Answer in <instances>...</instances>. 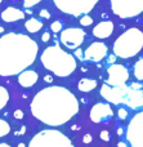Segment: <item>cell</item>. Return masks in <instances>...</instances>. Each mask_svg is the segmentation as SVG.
<instances>
[{
    "instance_id": "obj_1",
    "label": "cell",
    "mask_w": 143,
    "mask_h": 147,
    "mask_svg": "<svg viewBox=\"0 0 143 147\" xmlns=\"http://www.w3.org/2000/svg\"><path fill=\"white\" fill-rule=\"evenodd\" d=\"M75 94L61 85H52L39 90L30 105L31 114L49 127H61L79 112Z\"/></svg>"
},
{
    "instance_id": "obj_2",
    "label": "cell",
    "mask_w": 143,
    "mask_h": 147,
    "mask_svg": "<svg viewBox=\"0 0 143 147\" xmlns=\"http://www.w3.org/2000/svg\"><path fill=\"white\" fill-rule=\"evenodd\" d=\"M39 45L32 38L9 32L0 38V76L19 75L35 62Z\"/></svg>"
},
{
    "instance_id": "obj_3",
    "label": "cell",
    "mask_w": 143,
    "mask_h": 147,
    "mask_svg": "<svg viewBox=\"0 0 143 147\" xmlns=\"http://www.w3.org/2000/svg\"><path fill=\"white\" fill-rule=\"evenodd\" d=\"M40 61L48 71L59 78L70 76L77 67L75 56L64 51L58 44L46 47L40 56Z\"/></svg>"
},
{
    "instance_id": "obj_4",
    "label": "cell",
    "mask_w": 143,
    "mask_h": 147,
    "mask_svg": "<svg viewBox=\"0 0 143 147\" xmlns=\"http://www.w3.org/2000/svg\"><path fill=\"white\" fill-rule=\"evenodd\" d=\"M101 96L112 105H124L132 110L143 109V89L137 90L130 86H110L103 84L101 86Z\"/></svg>"
},
{
    "instance_id": "obj_5",
    "label": "cell",
    "mask_w": 143,
    "mask_h": 147,
    "mask_svg": "<svg viewBox=\"0 0 143 147\" xmlns=\"http://www.w3.org/2000/svg\"><path fill=\"white\" fill-rule=\"evenodd\" d=\"M143 49V31L138 27H130L124 31L113 43V56L128 59L136 57Z\"/></svg>"
},
{
    "instance_id": "obj_6",
    "label": "cell",
    "mask_w": 143,
    "mask_h": 147,
    "mask_svg": "<svg viewBox=\"0 0 143 147\" xmlns=\"http://www.w3.org/2000/svg\"><path fill=\"white\" fill-rule=\"evenodd\" d=\"M28 147H75L72 141L56 129H45L39 132L30 141Z\"/></svg>"
},
{
    "instance_id": "obj_7",
    "label": "cell",
    "mask_w": 143,
    "mask_h": 147,
    "mask_svg": "<svg viewBox=\"0 0 143 147\" xmlns=\"http://www.w3.org/2000/svg\"><path fill=\"white\" fill-rule=\"evenodd\" d=\"M101 0H53L54 5L61 12L74 17H83L92 12Z\"/></svg>"
},
{
    "instance_id": "obj_8",
    "label": "cell",
    "mask_w": 143,
    "mask_h": 147,
    "mask_svg": "<svg viewBox=\"0 0 143 147\" xmlns=\"http://www.w3.org/2000/svg\"><path fill=\"white\" fill-rule=\"evenodd\" d=\"M111 10L119 18H133L143 13V0H110Z\"/></svg>"
},
{
    "instance_id": "obj_9",
    "label": "cell",
    "mask_w": 143,
    "mask_h": 147,
    "mask_svg": "<svg viewBox=\"0 0 143 147\" xmlns=\"http://www.w3.org/2000/svg\"><path fill=\"white\" fill-rule=\"evenodd\" d=\"M125 133L132 147H143V111L137 112L132 117Z\"/></svg>"
},
{
    "instance_id": "obj_10",
    "label": "cell",
    "mask_w": 143,
    "mask_h": 147,
    "mask_svg": "<svg viewBox=\"0 0 143 147\" xmlns=\"http://www.w3.org/2000/svg\"><path fill=\"white\" fill-rule=\"evenodd\" d=\"M87 36L85 31L80 27H70L66 30L61 31V36H59V40L61 43L64 45V48L75 51L83 43H84V39Z\"/></svg>"
},
{
    "instance_id": "obj_11",
    "label": "cell",
    "mask_w": 143,
    "mask_h": 147,
    "mask_svg": "<svg viewBox=\"0 0 143 147\" xmlns=\"http://www.w3.org/2000/svg\"><path fill=\"white\" fill-rule=\"evenodd\" d=\"M129 80V71L124 65L113 63L107 69V79L105 84L110 86H121L125 85Z\"/></svg>"
},
{
    "instance_id": "obj_12",
    "label": "cell",
    "mask_w": 143,
    "mask_h": 147,
    "mask_svg": "<svg viewBox=\"0 0 143 147\" xmlns=\"http://www.w3.org/2000/svg\"><path fill=\"white\" fill-rule=\"evenodd\" d=\"M89 116L90 120L95 124H108L113 119V110L108 103L99 102L92 107Z\"/></svg>"
},
{
    "instance_id": "obj_13",
    "label": "cell",
    "mask_w": 143,
    "mask_h": 147,
    "mask_svg": "<svg viewBox=\"0 0 143 147\" xmlns=\"http://www.w3.org/2000/svg\"><path fill=\"white\" fill-rule=\"evenodd\" d=\"M107 54H108V47L102 41H95V43H92L84 51L83 59L97 63V62H101L102 59H105L107 57Z\"/></svg>"
},
{
    "instance_id": "obj_14",
    "label": "cell",
    "mask_w": 143,
    "mask_h": 147,
    "mask_svg": "<svg viewBox=\"0 0 143 147\" xmlns=\"http://www.w3.org/2000/svg\"><path fill=\"white\" fill-rule=\"evenodd\" d=\"M115 30V25L112 21H102L93 28V35L97 39H107L112 35Z\"/></svg>"
},
{
    "instance_id": "obj_15",
    "label": "cell",
    "mask_w": 143,
    "mask_h": 147,
    "mask_svg": "<svg viewBox=\"0 0 143 147\" xmlns=\"http://www.w3.org/2000/svg\"><path fill=\"white\" fill-rule=\"evenodd\" d=\"M39 80V75L34 70H25L18 75V83L22 88H31Z\"/></svg>"
},
{
    "instance_id": "obj_16",
    "label": "cell",
    "mask_w": 143,
    "mask_h": 147,
    "mask_svg": "<svg viewBox=\"0 0 143 147\" xmlns=\"http://www.w3.org/2000/svg\"><path fill=\"white\" fill-rule=\"evenodd\" d=\"M0 17L4 22H17V21L25 18V12L15 7H8L7 9H4L1 12Z\"/></svg>"
},
{
    "instance_id": "obj_17",
    "label": "cell",
    "mask_w": 143,
    "mask_h": 147,
    "mask_svg": "<svg viewBox=\"0 0 143 147\" xmlns=\"http://www.w3.org/2000/svg\"><path fill=\"white\" fill-rule=\"evenodd\" d=\"M98 85L97 80L95 79H90V78H83L77 84V88L80 92H84V93H89L93 89H95Z\"/></svg>"
},
{
    "instance_id": "obj_18",
    "label": "cell",
    "mask_w": 143,
    "mask_h": 147,
    "mask_svg": "<svg viewBox=\"0 0 143 147\" xmlns=\"http://www.w3.org/2000/svg\"><path fill=\"white\" fill-rule=\"evenodd\" d=\"M25 27L28 32L35 34V32H39L43 28V22L40 20H36V18H30V20H27L25 22Z\"/></svg>"
},
{
    "instance_id": "obj_19",
    "label": "cell",
    "mask_w": 143,
    "mask_h": 147,
    "mask_svg": "<svg viewBox=\"0 0 143 147\" xmlns=\"http://www.w3.org/2000/svg\"><path fill=\"white\" fill-rule=\"evenodd\" d=\"M133 72H134V76H136L137 80H139V81L143 80V57L139 58L138 61L134 63Z\"/></svg>"
},
{
    "instance_id": "obj_20",
    "label": "cell",
    "mask_w": 143,
    "mask_h": 147,
    "mask_svg": "<svg viewBox=\"0 0 143 147\" xmlns=\"http://www.w3.org/2000/svg\"><path fill=\"white\" fill-rule=\"evenodd\" d=\"M9 102V92L5 86L0 85V110H3Z\"/></svg>"
},
{
    "instance_id": "obj_21",
    "label": "cell",
    "mask_w": 143,
    "mask_h": 147,
    "mask_svg": "<svg viewBox=\"0 0 143 147\" xmlns=\"http://www.w3.org/2000/svg\"><path fill=\"white\" fill-rule=\"evenodd\" d=\"M9 133H10V125L8 124V121L0 119V138L8 136Z\"/></svg>"
},
{
    "instance_id": "obj_22",
    "label": "cell",
    "mask_w": 143,
    "mask_h": 147,
    "mask_svg": "<svg viewBox=\"0 0 143 147\" xmlns=\"http://www.w3.org/2000/svg\"><path fill=\"white\" fill-rule=\"evenodd\" d=\"M62 28H63V25H62L61 21H54L50 25V30L53 32H59V31H62Z\"/></svg>"
},
{
    "instance_id": "obj_23",
    "label": "cell",
    "mask_w": 143,
    "mask_h": 147,
    "mask_svg": "<svg viewBox=\"0 0 143 147\" xmlns=\"http://www.w3.org/2000/svg\"><path fill=\"white\" fill-rule=\"evenodd\" d=\"M80 25L81 26H90V25H93V18L90 17V16H83L81 17V20H80Z\"/></svg>"
},
{
    "instance_id": "obj_24",
    "label": "cell",
    "mask_w": 143,
    "mask_h": 147,
    "mask_svg": "<svg viewBox=\"0 0 143 147\" xmlns=\"http://www.w3.org/2000/svg\"><path fill=\"white\" fill-rule=\"evenodd\" d=\"M117 116L120 120H125L126 117H128V110L124 109V107H120V109L117 110Z\"/></svg>"
},
{
    "instance_id": "obj_25",
    "label": "cell",
    "mask_w": 143,
    "mask_h": 147,
    "mask_svg": "<svg viewBox=\"0 0 143 147\" xmlns=\"http://www.w3.org/2000/svg\"><path fill=\"white\" fill-rule=\"evenodd\" d=\"M41 0H23V7L25 8H32L35 5H38Z\"/></svg>"
},
{
    "instance_id": "obj_26",
    "label": "cell",
    "mask_w": 143,
    "mask_h": 147,
    "mask_svg": "<svg viewBox=\"0 0 143 147\" xmlns=\"http://www.w3.org/2000/svg\"><path fill=\"white\" fill-rule=\"evenodd\" d=\"M101 140L108 142V141L111 140V138H110V133H108L107 130H102V132H101Z\"/></svg>"
},
{
    "instance_id": "obj_27",
    "label": "cell",
    "mask_w": 143,
    "mask_h": 147,
    "mask_svg": "<svg viewBox=\"0 0 143 147\" xmlns=\"http://www.w3.org/2000/svg\"><path fill=\"white\" fill-rule=\"evenodd\" d=\"M40 17L45 18V20H49V18H50V13H49L46 9H41L40 10Z\"/></svg>"
},
{
    "instance_id": "obj_28",
    "label": "cell",
    "mask_w": 143,
    "mask_h": 147,
    "mask_svg": "<svg viewBox=\"0 0 143 147\" xmlns=\"http://www.w3.org/2000/svg\"><path fill=\"white\" fill-rule=\"evenodd\" d=\"M13 116H14L17 120L22 119V117H23V111H22V110H15V111L13 112Z\"/></svg>"
},
{
    "instance_id": "obj_29",
    "label": "cell",
    "mask_w": 143,
    "mask_h": 147,
    "mask_svg": "<svg viewBox=\"0 0 143 147\" xmlns=\"http://www.w3.org/2000/svg\"><path fill=\"white\" fill-rule=\"evenodd\" d=\"M83 56H84V52L83 49H75V58H79V59H83Z\"/></svg>"
},
{
    "instance_id": "obj_30",
    "label": "cell",
    "mask_w": 143,
    "mask_h": 147,
    "mask_svg": "<svg viewBox=\"0 0 143 147\" xmlns=\"http://www.w3.org/2000/svg\"><path fill=\"white\" fill-rule=\"evenodd\" d=\"M41 40H43V43L49 41V40H50V34H49V32H44L43 35H41Z\"/></svg>"
},
{
    "instance_id": "obj_31",
    "label": "cell",
    "mask_w": 143,
    "mask_h": 147,
    "mask_svg": "<svg viewBox=\"0 0 143 147\" xmlns=\"http://www.w3.org/2000/svg\"><path fill=\"white\" fill-rule=\"evenodd\" d=\"M130 88H133V89H137V90H141V89H143V85L141 83H133V84H130Z\"/></svg>"
},
{
    "instance_id": "obj_32",
    "label": "cell",
    "mask_w": 143,
    "mask_h": 147,
    "mask_svg": "<svg viewBox=\"0 0 143 147\" xmlns=\"http://www.w3.org/2000/svg\"><path fill=\"white\" fill-rule=\"evenodd\" d=\"M92 140H93V138H92V136H90V134H85L84 137H83V142H84V143H90V142H92Z\"/></svg>"
},
{
    "instance_id": "obj_33",
    "label": "cell",
    "mask_w": 143,
    "mask_h": 147,
    "mask_svg": "<svg viewBox=\"0 0 143 147\" xmlns=\"http://www.w3.org/2000/svg\"><path fill=\"white\" fill-rule=\"evenodd\" d=\"M25 132H26V127H21V130H19V132H15V136H18V134H25Z\"/></svg>"
},
{
    "instance_id": "obj_34",
    "label": "cell",
    "mask_w": 143,
    "mask_h": 147,
    "mask_svg": "<svg viewBox=\"0 0 143 147\" xmlns=\"http://www.w3.org/2000/svg\"><path fill=\"white\" fill-rule=\"evenodd\" d=\"M124 134V127H119L117 128V136H123Z\"/></svg>"
},
{
    "instance_id": "obj_35",
    "label": "cell",
    "mask_w": 143,
    "mask_h": 147,
    "mask_svg": "<svg viewBox=\"0 0 143 147\" xmlns=\"http://www.w3.org/2000/svg\"><path fill=\"white\" fill-rule=\"evenodd\" d=\"M44 80L46 81V83H52V80H53V78H52V76H44Z\"/></svg>"
},
{
    "instance_id": "obj_36",
    "label": "cell",
    "mask_w": 143,
    "mask_h": 147,
    "mask_svg": "<svg viewBox=\"0 0 143 147\" xmlns=\"http://www.w3.org/2000/svg\"><path fill=\"white\" fill-rule=\"evenodd\" d=\"M117 147H128V145H126V142H119Z\"/></svg>"
},
{
    "instance_id": "obj_37",
    "label": "cell",
    "mask_w": 143,
    "mask_h": 147,
    "mask_svg": "<svg viewBox=\"0 0 143 147\" xmlns=\"http://www.w3.org/2000/svg\"><path fill=\"white\" fill-rule=\"evenodd\" d=\"M0 147H12V146L8 145V143H5V142H3V143H0Z\"/></svg>"
},
{
    "instance_id": "obj_38",
    "label": "cell",
    "mask_w": 143,
    "mask_h": 147,
    "mask_svg": "<svg viewBox=\"0 0 143 147\" xmlns=\"http://www.w3.org/2000/svg\"><path fill=\"white\" fill-rule=\"evenodd\" d=\"M72 129H74V130H79L80 127H79V125H74V127H72Z\"/></svg>"
},
{
    "instance_id": "obj_39",
    "label": "cell",
    "mask_w": 143,
    "mask_h": 147,
    "mask_svg": "<svg viewBox=\"0 0 143 147\" xmlns=\"http://www.w3.org/2000/svg\"><path fill=\"white\" fill-rule=\"evenodd\" d=\"M18 147H25V145H23V143H19V145H18Z\"/></svg>"
},
{
    "instance_id": "obj_40",
    "label": "cell",
    "mask_w": 143,
    "mask_h": 147,
    "mask_svg": "<svg viewBox=\"0 0 143 147\" xmlns=\"http://www.w3.org/2000/svg\"><path fill=\"white\" fill-rule=\"evenodd\" d=\"M1 1H3V0H0V3H1Z\"/></svg>"
}]
</instances>
